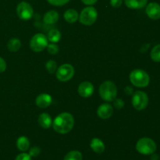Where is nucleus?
<instances>
[{
	"instance_id": "obj_1",
	"label": "nucleus",
	"mask_w": 160,
	"mask_h": 160,
	"mask_svg": "<svg viewBox=\"0 0 160 160\" xmlns=\"http://www.w3.org/2000/svg\"><path fill=\"white\" fill-rule=\"evenodd\" d=\"M52 125L53 129L59 134H67L74 126V119L69 112H62L56 117Z\"/></svg>"
},
{
	"instance_id": "obj_2",
	"label": "nucleus",
	"mask_w": 160,
	"mask_h": 160,
	"mask_svg": "<svg viewBox=\"0 0 160 160\" xmlns=\"http://www.w3.org/2000/svg\"><path fill=\"white\" fill-rule=\"evenodd\" d=\"M130 81L134 86L138 88H145L149 84L150 77L145 70L136 69L130 73Z\"/></svg>"
},
{
	"instance_id": "obj_3",
	"label": "nucleus",
	"mask_w": 160,
	"mask_h": 160,
	"mask_svg": "<svg viewBox=\"0 0 160 160\" xmlns=\"http://www.w3.org/2000/svg\"><path fill=\"white\" fill-rule=\"evenodd\" d=\"M99 95L105 101L112 102L117 98V86L111 81H105L99 87Z\"/></svg>"
},
{
	"instance_id": "obj_4",
	"label": "nucleus",
	"mask_w": 160,
	"mask_h": 160,
	"mask_svg": "<svg viewBox=\"0 0 160 160\" xmlns=\"http://www.w3.org/2000/svg\"><path fill=\"white\" fill-rule=\"evenodd\" d=\"M157 145L152 139L149 138H142L138 141L136 149L139 153L145 156L152 155L156 151Z\"/></svg>"
},
{
	"instance_id": "obj_5",
	"label": "nucleus",
	"mask_w": 160,
	"mask_h": 160,
	"mask_svg": "<svg viewBox=\"0 0 160 160\" xmlns=\"http://www.w3.org/2000/svg\"><path fill=\"white\" fill-rule=\"evenodd\" d=\"M97 17H98V12L96 9L92 6H88L81 11L79 19L80 22L83 25L90 26L96 21Z\"/></svg>"
},
{
	"instance_id": "obj_6",
	"label": "nucleus",
	"mask_w": 160,
	"mask_h": 160,
	"mask_svg": "<svg viewBox=\"0 0 160 160\" xmlns=\"http://www.w3.org/2000/svg\"><path fill=\"white\" fill-rule=\"evenodd\" d=\"M48 45V38L43 34H36L32 37L30 42V47L36 52L43 51Z\"/></svg>"
},
{
	"instance_id": "obj_7",
	"label": "nucleus",
	"mask_w": 160,
	"mask_h": 160,
	"mask_svg": "<svg viewBox=\"0 0 160 160\" xmlns=\"http://www.w3.org/2000/svg\"><path fill=\"white\" fill-rule=\"evenodd\" d=\"M132 105L136 110H143L148 105V97L145 92L138 91L134 92L132 98Z\"/></svg>"
},
{
	"instance_id": "obj_8",
	"label": "nucleus",
	"mask_w": 160,
	"mask_h": 160,
	"mask_svg": "<svg viewBox=\"0 0 160 160\" xmlns=\"http://www.w3.org/2000/svg\"><path fill=\"white\" fill-rule=\"evenodd\" d=\"M74 75V68L70 64H63L58 68L56 78L59 81L65 82L71 79Z\"/></svg>"
},
{
	"instance_id": "obj_9",
	"label": "nucleus",
	"mask_w": 160,
	"mask_h": 160,
	"mask_svg": "<svg viewBox=\"0 0 160 160\" xmlns=\"http://www.w3.org/2000/svg\"><path fill=\"white\" fill-rule=\"evenodd\" d=\"M17 16L23 20H28L34 15L33 8L29 3L22 2L19 3L17 7Z\"/></svg>"
},
{
	"instance_id": "obj_10",
	"label": "nucleus",
	"mask_w": 160,
	"mask_h": 160,
	"mask_svg": "<svg viewBox=\"0 0 160 160\" xmlns=\"http://www.w3.org/2000/svg\"><path fill=\"white\" fill-rule=\"evenodd\" d=\"M78 93L83 98H89L94 93L93 84L88 81H84L78 86Z\"/></svg>"
},
{
	"instance_id": "obj_11",
	"label": "nucleus",
	"mask_w": 160,
	"mask_h": 160,
	"mask_svg": "<svg viewBox=\"0 0 160 160\" xmlns=\"http://www.w3.org/2000/svg\"><path fill=\"white\" fill-rule=\"evenodd\" d=\"M145 12L152 20H159L160 19V5L157 2H150L146 6Z\"/></svg>"
},
{
	"instance_id": "obj_12",
	"label": "nucleus",
	"mask_w": 160,
	"mask_h": 160,
	"mask_svg": "<svg viewBox=\"0 0 160 160\" xmlns=\"http://www.w3.org/2000/svg\"><path fill=\"white\" fill-rule=\"evenodd\" d=\"M112 113H113V108L110 104H108V103L102 104L97 110V114H98V117L102 120L110 118Z\"/></svg>"
},
{
	"instance_id": "obj_13",
	"label": "nucleus",
	"mask_w": 160,
	"mask_h": 160,
	"mask_svg": "<svg viewBox=\"0 0 160 160\" xmlns=\"http://www.w3.org/2000/svg\"><path fill=\"white\" fill-rule=\"evenodd\" d=\"M52 102V99L51 95L45 93L39 95L35 100L36 106L42 109H45V108L48 107L51 105Z\"/></svg>"
},
{
	"instance_id": "obj_14",
	"label": "nucleus",
	"mask_w": 160,
	"mask_h": 160,
	"mask_svg": "<svg viewBox=\"0 0 160 160\" xmlns=\"http://www.w3.org/2000/svg\"><path fill=\"white\" fill-rule=\"evenodd\" d=\"M90 147L95 153H98V154L102 153L105 151V148H106L102 141L99 138H93L91 141Z\"/></svg>"
},
{
	"instance_id": "obj_15",
	"label": "nucleus",
	"mask_w": 160,
	"mask_h": 160,
	"mask_svg": "<svg viewBox=\"0 0 160 160\" xmlns=\"http://www.w3.org/2000/svg\"><path fill=\"white\" fill-rule=\"evenodd\" d=\"M125 5L130 9H138L145 7L148 0H124Z\"/></svg>"
},
{
	"instance_id": "obj_16",
	"label": "nucleus",
	"mask_w": 160,
	"mask_h": 160,
	"mask_svg": "<svg viewBox=\"0 0 160 160\" xmlns=\"http://www.w3.org/2000/svg\"><path fill=\"white\" fill-rule=\"evenodd\" d=\"M59 20V13L55 10L47 12L44 16L43 20L46 24H54Z\"/></svg>"
},
{
	"instance_id": "obj_17",
	"label": "nucleus",
	"mask_w": 160,
	"mask_h": 160,
	"mask_svg": "<svg viewBox=\"0 0 160 160\" xmlns=\"http://www.w3.org/2000/svg\"><path fill=\"white\" fill-rule=\"evenodd\" d=\"M38 121L39 125L42 128H45V129H48L52 124V118L50 115H48V113H45V112L40 114Z\"/></svg>"
},
{
	"instance_id": "obj_18",
	"label": "nucleus",
	"mask_w": 160,
	"mask_h": 160,
	"mask_svg": "<svg viewBox=\"0 0 160 160\" xmlns=\"http://www.w3.org/2000/svg\"><path fill=\"white\" fill-rule=\"evenodd\" d=\"M79 18V14L77 10L73 9H70L67 10L64 13V19L67 23H73L77 21Z\"/></svg>"
},
{
	"instance_id": "obj_19",
	"label": "nucleus",
	"mask_w": 160,
	"mask_h": 160,
	"mask_svg": "<svg viewBox=\"0 0 160 160\" xmlns=\"http://www.w3.org/2000/svg\"><path fill=\"white\" fill-rule=\"evenodd\" d=\"M17 147L20 151L26 152L28 151L30 147V141L25 136H21L17 141Z\"/></svg>"
},
{
	"instance_id": "obj_20",
	"label": "nucleus",
	"mask_w": 160,
	"mask_h": 160,
	"mask_svg": "<svg viewBox=\"0 0 160 160\" xmlns=\"http://www.w3.org/2000/svg\"><path fill=\"white\" fill-rule=\"evenodd\" d=\"M20 46H21V42L18 38H11L7 43L8 49L10 52H13L18 51L20 48Z\"/></svg>"
},
{
	"instance_id": "obj_21",
	"label": "nucleus",
	"mask_w": 160,
	"mask_h": 160,
	"mask_svg": "<svg viewBox=\"0 0 160 160\" xmlns=\"http://www.w3.org/2000/svg\"><path fill=\"white\" fill-rule=\"evenodd\" d=\"M48 39L52 43L59 42L61 39V33L56 29H52L48 34Z\"/></svg>"
},
{
	"instance_id": "obj_22",
	"label": "nucleus",
	"mask_w": 160,
	"mask_h": 160,
	"mask_svg": "<svg viewBox=\"0 0 160 160\" xmlns=\"http://www.w3.org/2000/svg\"><path fill=\"white\" fill-rule=\"evenodd\" d=\"M83 156L79 151H70L64 157L63 160H82Z\"/></svg>"
},
{
	"instance_id": "obj_23",
	"label": "nucleus",
	"mask_w": 160,
	"mask_h": 160,
	"mask_svg": "<svg viewBox=\"0 0 160 160\" xmlns=\"http://www.w3.org/2000/svg\"><path fill=\"white\" fill-rule=\"evenodd\" d=\"M150 56L152 61L156 62H160V45L153 47L150 52Z\"/></svg>"
},
{
	"instance_id": "obj_24",
	"label": "nucleus",
	"mask_w": 160,
	"mask_h": 160,
	"mask_svg": "<svg viewBox=\"0 0 160 160\" xmlns=\"http://www.w3.org/2000/svg\"><path fill=\"white\" fill-rule=\"evenodd\" d=\"M45 67H46L47 71L49 73L52 74L56 72V69H57V64L55 62L54 60H48V62H46V65H45Z\"/></svg>"
},
{
	"instance_id": "obj_25",
	"label": "nucleus",
	"mask_w": 160,
	"mask_h": 160,
	"mask_svg": "<svg viewBox=\"0 0 160 160\" xmlns=\"http://www.w3.org/2000/svg\"><path fill=\"white\" fill-rule=\"evenodd\" d=\"M47 49H48V53L51 55H56L59 52V47L57 45H56V43H51L48 45Z\"/></svg>"
},
{
	"instance_id": "obj_26",
	"label": "nucleus",
	"mask_w": 160,
	"mask_h": 160,
	"mask_svg": "<svg viewBox=\"0 0 160 160\" xmlns=\"http://www.w3.org/2000/svg\"><path fill=\"white\" fill-rule=\"evenodd\" d=\"M48 2L50 3L52 6H64L65 4H67V2H69L70 0H47Z\"/></svg>"
},
{
	"instance_id": "obj_27",
	"label": "nucleus",
	"mask_w": 160,
	"mask_h": 160,
	"mask_svg": "<svg viewBox=\"0 0 160 160\" xmlns=\"http://www.w3.org/2000/svg\"><path fill=\"white\" fill-rule=\"evenodd\" d=\"M41 153V149L38 147H33L30 149L29 155L31 157H36V156H39Z\"/></svg>"
},
{
	"instance_id": "obj_28",
	"label": "nucleus",
	"mask_w": 160,
	"mask_h": 160,
	"mask_svg": "<svg viewBox=\"0 0 160 160\" xmlns=\"http://www.w3.org/2000/svg\"><path fill=\"white\" fill-rule=\"evenodd\" d=\"M113 101H114L113 105L117 109H122V108L124 106V102H123L122 99H120V98H116Z\"/></svg>"
},
{
	"instance_id": "obj_29",
	"label": "nucleus",
	"mask_w": 160,
	"mask_h": 160,
	"mask_svg": "<svg viewBox=\"0 0 160 160\" xmlns=\"http://www.w3.org/2000/svg\"><path fill=\"white\" fill-rule=\"evenodd\" d=\"M15 160H31V156L29 154L23 152L21 153V154H19L16 157Z\"/></svg>"
},
{
	"instance_id": "obj_30",
	"label": "nucleus",
	"mask_w": 160,
	"mask_h": 160,
	"mask_svg": "<svg viewBox=\"0 0 160 160\" xmlns=\"http://www.w3.org/2000/svg\"><path fill=\"white\" fill-rule=\"evenodd\" d=\"M123 3V0H110V5L114 8H118Z\"/></svg>"
},
{
	"instance_id": "obj_31",
	"label": "nucleus",
	"mask_w": 160,
	"mask_h": 160,
	"mask_svg": "<svg viewBox=\"0 0 160 160\" xmlns=\"http://www.w3.org/2000/svg\"><path fill=\"white\" fill-rule=\"evenodd\" d=\"M6 69V62L2 57H0V73H2Z\"/></svg>"
},
{
	"instance_id": "obj_32",
	"label": "nucleus",
	"mask_w": 160,
	"mask_h": 160,
	"mask_svg": "<svg viewBox=\"0 0 160 160\" xmlns=\"http://www.w3.org/2000/svg\"><path fill=\"white\" fill-rule=\"evenodd\" d=\"M82 2L85 5H88V6H91V5H93L95 3L97 2L98 0H81Z\"/></svg>"
},
{
	"instance_id": "obj_33",
	"label": "nucleus",
	"mask_w": 160,
	"mask_h": 160,
	"mask_svg": "<svg viewBox=\"0 0 160 160\" xmlns=\"http://www.w3.org/2000/svg\"><path fill=\"white\" fill-rule=\"evenodd\" d=\"M125 92H126L127 95H131V94L133 93V88H130L129 86H128V87L125 88Z\"/></svg>"
},
{
	"instance_id": "obj_34",
	"label": "nucleus",
	"mask_w": 160,
	"mask_h": 160,
	"mask_svg": "<svg viewBox=\"0 0 160 160\" xmlns=\"http://www.w3.org/2000/svg\"><path fill=\"white\" fill-rule=\"evenodd\" d=\"M151 160H159V156L156 153H152L151 155Z\"/></svg>"
}]
</instances>
